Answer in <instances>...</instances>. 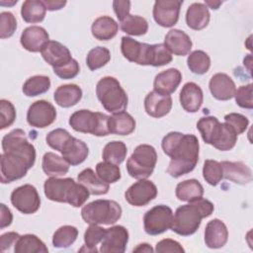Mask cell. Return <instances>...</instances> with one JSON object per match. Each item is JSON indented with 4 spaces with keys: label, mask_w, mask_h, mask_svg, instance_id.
I'll list each match as a JSON object with an SVG mask.
<instances>
[{
    "label": "cell",
    "mask_w": 253,
    "mask_h": 253,
    "mask_svg": "<svg viewBox=\"0 0 253 253\" xmlns=\"http://www.w3.org/2000/svg\"><path fill=\"white\" fill-rule=\"evenodd\" d=\"M172 108V98L170 95H162L154 90L149 92L144 99V109L148 116L152 118H162L166 116Z\"/></svg>",
    "instance_id": "cell-22"
},
{
    "label": "cell",
    "mask_w": 253,
    "mask_h": 253,
    "mask_svg": "<svg viewBox=\"0 0 253 253\" xmlns=\"http://www.w3.org/2000/svg\"><path fill=\"white\" fill-rule=\"evenodd\" d=\"M161 146L164 153L171 158L167 168L170 176L179 178L195 169L200 148L196 135L171 131L163 137Z\"/></svg>",
    "instance_id": "cell-1"
},
{
    "label": "cell",
    "mask_w": 253,
    "mask_h": 253,
    "mask_svg": "<svg viewBox=\"0 0 253 253\" xmlns=\"http://www.w3.org/2000/svg\"><path fill=\"white\" fill-rule=\"evenodd\" d=\"M0 128L4 129L13 125L16 120V110L14 105L5 99L0 101Z\"/></svg>",
    "instance_id": "cell-48"
},
{
    "label": "cell",
    "mask_w": 253,
    "mask_h": 253,
    "mask_svg": "<svg viewBox=\"0 0 253 253\" xmlns=\"http://www.w3.org/2000/svg\"><path fill=\"white\" fill-rule=\"evenodd\" d=\"M81 216L88 224H114L122 216L121 206L112 200H96L85 205Z\"/></svg>",
    "instance_id": "cell-6"
},
{
    "label": "cell",
    "mask_w": 253,
    "mask_h": 253,
    "mask_svg": "<svg viewBox=\"0 0 253 253\" xmlns=\"http://www.w3.org/2000/svg\"><path fill=\"white\" fill-rule=\"evenodd\" d=\"M113 8L117 18L120 22H122L127 15H129L130 2L126 0H115L113 1Z\"/></svg>",
    "instance_id": "cell-54"
},
{
    "label": "cell",
    "mask_w": 253,
    "mask_h": 253,
    "mask_svg": "<svg viewBox=\"0 0 253 253\" xmlns=\"http://www.w3.org/2000/svg\"><path fill=\"white\" fill-rule=\"evenodd\" d=\"M154 250H153V248L148 244V243H140V244H138L135 248H133V250H132V252L134 253V252H146V253H151V252H153Z\"/></svg>",
    "instance_id": "cell-58"
},
{
    "label": "cell",
    "mask_w": 253,
    "mask_h": 253,
    "mask_svg": "<svg viewBox=\"0 0 253 253\" xmlns=\"http://www.w3.org/2000/svg\"><path fill=\"white\" fill-rule=\"evenodd\" d=\"M96 173L104 182L108 184L116 183L121 179L120 167L110 162H99L96 165Z\"/></svg>",
    "instance_id": "cell-46"
},
{
    "label": "cell",
    "mask_w": 253,
    "mask_h": 253,
    "mask_svg": "<svg viewBox=\"0 0 253 253\" xmlns=\"http://www.w3.org/2000/svg\"><path fill=\"white\" fill-rule=\"evenodd\" d=\"M203 176L206 182H208L210 185L216 186L223 178L222 166L220 162L216 160L207 159L204 162Z\"/></svg>",
    "instance_id": "cell-44"
},
{
    "label": "cell",
    "mask_w": 253,
    "mask_h": 253,
    "mask_svg": "<svg viewBox=\"0 0 253 253\" xmlns=\"http://www.w3.org/2000/svg\"><path fill=\"white\" fill-rule=\"evenodd\" d=\"M164 45L171 53L183 56L190 52L193 43L190 37L185 32L178 29H173L166 34Z\"/></svg>",
    "instance_id": "cell-24"
},
{
    "label": "cell",
    "mask_w": 253,
    "mask_h": 253,
    "mask_svg": "<svg viewBox=\"0 0 253 253\" xmlns=\"http://www.w3.org/2000/svg\"><path fill=\"white\" fill-rule=\"evenodd\" d=\"M3 152H11L24 157L33 167L36 161L35 146L27 139L26 133L21 128H16L7 133L2 139Z\"/></svg>",
    "instance_id": "cell-9"
},
{
    "label": "cell",
    "mask_w": 253,
    "mask_h": 253,
    "mask_svg": "<svg viewBox=\"0 0 253 253\" xmlns=\"http://www.w3.org/2000/svg\"><path fill=\"white\" fill-rule=\"evenodd\" d=\"M204 101L201 87L194 83H186L180 92V103L182 108L188 113H196L200 110Z\"/></svg>",
    "instance_id": "cell-25"
},
{
    "label": "cell",
    "mask_w": 253,
    "mask_h": 253,
    "mask_svg": "<svg viewBox=\"0 0 253 253\" xmlns=\"http://www.w3.org/2000/svg\"><path fill=\"white\" fill-rule=\"evenodd\" d=\"M80 71L79 63L77 60L72 58L69 62L53 68V72L61 79H72L78 75Z\"/></svg>",
    "instance_id": "cell-52"
},
{
    "label": "cell",
    "mask_w": 253,
    "mask_h": 253,
    "mask_svg": "<svg viewBox=\"0 0 253 253\" xmlns=\"http://www.w3.org/2000/svg\"><path fill=\"white\" fill-rule=\"evenodd\" d=\"M46 8L42 1L27 0L23 3L21 8V15L27 23H40L45 17Z\"/></svg>",
    "instance_id": "cell-36"
},
{
    "label": "cell",
    "mask_w": 253,
    "mask_h": 253,
    "mask_svg": "<svg viewBox=\"0 0 253 253\" xmlns=\"http://www.w3.org/2000/svg\"><path fill=\"white\" fill-rule=\"evenodd\" d=\"M96 95L105 110L110 113L123 112L127 106V95L115 77L101 78L96 86Z\"/></svg>",
    "instance_id": "cell-5"
},
{
    "label": "cell",
    "mask_w": 253,
    "mask_h": 253,
    "mask_svg": "<svg viewBox=\"0 0 253 253\" xmlns=\"http://www.w3.org/2000/svg\"><path fill=\"white\" fill-rule=\"evenodd\" d=\"M220 164L222 166L223 178L226 180L239 185H245L252 181V171L245 163L240 161H222Z\"/></svg>",
    "instance_id": "cell-26"
},
{
    "label": "cell",
    "mask_w": 253,
    "mask_h": 253,
    "mask_svg": "<svg viewBox=\"0 0 253 253\" xmlns=\"http://www.w3.org/2000/svg\"><path fill=\"white\" fill-rule=\"evenodd\" d=\"M70 126L78 132L91 133L96 136H106L110 134L109 116L92 112L90 110H79L74 112L69 118Z\"/></svg>",
    "instance_id": "cell-7"
},
{
    "label": "cell",
    "mask_w": 253,
    "mask_h": 253,
    "mask_svg": "<svg viewBox=\"0 0 253 253\" xmlns=\"http://www.w3.org/2000/svg\"><path fill=\"white\" fill-rule=\"evenodd\" d=\"M69 163L62 157L53 152H46L42 157V170L45 175L58 177L65 175L69 170Z\"/></svg>",
    "instance_id": "cell-33"
},
{
    "label": "cell",
    "mask_w": 253,
    "mask_h": 253,
    "mask_svg": "<svg viewBox=\"0 0 253 253\" xmlns=\"http://www.w3.org/2000/svg\"><path fill=\"white\" fill-rule=\"evenodd\" d=\"M213 210V204L203 198L181 206L175 211L171 229L182 236L192 235L199 229L202 219L210 216Z\"/></svg>",
    "instance_id": "cell-2"
},
{
    "label": "cell",
    "mask_w": 253,
    "mask_h": 253,
    "mask_svg": "<svg viewBox=\"0 0 253 253\" xmlns=\"http://www.w3.org/2000/svg\"><path fill=\"white\" fill-rule=\"evenodd\" d=\"M127 149L126 144L120 140H114L108 142L102 152V157L106 162H110L116 165L121 164L126 156Z\"/></svg>",
    "instance_id": "cell-37"
},
{
    "label": "cell",
    "mask_w": 253,
    "mask_h": 253,
    "mask_svg": "<svg viewBox=\"0 0 253 253\" xmlns=\"http://www.w3.org/2000/svg\"><path fill=\"white\" fill-rule=\"evenodd\" d=\"M155 251L158 253H165V252H177V253H183L185 252L182 245L173 239L166 238L162 239L159 242H157Z\"/></svg>",
    "instance_id": "cell-53"
},
{
    "label": "cell",
    "mask_w": 253,
    "mask_h": 253,
    "mask_svg": "<svg viewBox=\"0 0 253 253\" xmlns=\"http://www.w3.org/2000/svg\"><path fill=\"white\" fill-rule=\"evenodd\" d=\"M71 138L70 133L64 128H55L49 131L45 137V141L51 148L61 151L64 144Z\"/></svg>",
    "instance_id": "cell-47"
},
{
    "label": "cell",
    "mask_w": 253,
    "mask_h": 253,
    "mask_svg": "<svg viewBox=\"0 0 253 253\" xmlns=\"http://www.w3.org/2000/svg\"><path fill=\"white\" fill-rule=\"evenodd\" d=\"M172 61V53L164 45V43H155L150 45L149 65L158 67L168 64Z\"/></svg>",
    "instance_id": "cell-45"
},
{
    "label": "cell",
    "mask_w": 253,
    "mask_h": 253,
    "mask_svg": "<svg viewBox=\"0 0 253 253\" xmlns=\"http://www.w3.org/2000/svg\"><path fill=\"white\" fill-rule=\"evenodd\" d=\"M128 241V231L122 225L106 228V233L101 241L100 251L103 253H124Z\"/></svg>",
    "instance_id": "cell-16"
},
{
    "label": "cell",
    "mask_w": 253,
    "mask_h": 253,
    "mask_svg": "<svg viewBox=\"0 0 253 253\" xmlns=\"http://www.w3.org/2000/svg\"><path fill=\"white\" fill-rule=\"evenodd\" d=\"M60 153L70 165L76 166L86 160L89 154V149L84 141L71 136V138L64 144Z\"/></svg>",
    "instance_id": "cell-27"
},
{
    "label": "cell",
    "mask_w": 253,
    "mask_h": 253,
    "mask_svg": "<svg viewBox=\"0 0 253 253\" xmlns=\"http://www.w3.org/2000/svg\"><path fill=\"white\" fill-rule=\"evenodd\" d=\"M49 41V36L44 28L40 26H31L26 28L20 38L22 46L31 52H39L42 46Z\"/></svg>",
    "instance_id": "cell-18"
},
{
    "label": "cell",
    "mask_w": 253,
    "mask_h": 253,
    "mask_svg": "<svg viewBox=\"0 0 253 253\" xmlns=\"http://www.w3.org/2000/svg\"><path fill=\"white\" fill-rule=\"evenodd\" d=\"M50 88V79L44 75H35L27 79L23 85V93L28 97H36L47 92Z\"/></svg>",
    "instance_id": "cell-38"
},
{
    "label": "cell",
    "mask_w": 253,
    "mask_h": 253,
    "mask_svg": "<svg viewBox=\"0 0 253 253\" xmlns=\"http://www.w3.org/2000/svg\"><path fill=\"white\" fill-rule=\"evenodd\" d=\"M21 235L17 232L11 231V232H6L0 236V247H1V252H4L6 250H9L13 245L16 244L18 238Z\"/></svg>",
    "instance_id": "cell-55"
},
{
    "label": "cell",
    "mask_w": 253,
    "mask_h": 253,
    "mask_svg": "<svg viewBox=\"0 0 253 253\" xmlns=\"http://www.w3.org/2000/svg\"><path fill=\"white\" fill-rule=\"evenodd\" d=\"M211 95L219 101L231 99L236 91V86L231 77L225 73H216L211 76L209 83Z\"/></svg>",
    "instance_id": "cell-21"
},
{
    "label": "cell",
    "mask_w": 253,
    "mask_h": 253,
    "mask_svg": "<svg viewBox=\"0 0 253 253\" xmlns=\"http://www.w3.org/2000/svg\"><path fill=\"white\" fill-rule=\"evenodd\" d=\"M17 29V21L11 12H2L0 14V37L1 39L10 38Z\"/></svg>",
    "instance_id": "cell-50"
},
{
    "label": "cell",
    "mask_w": 253,
    "mask_h": 253,
    "mask_svg": "<svg viewBox=\"0 0 253 253\" xmlns=\"http://www.w3.org/2000/svg\"><path fill=\"white\" fill-rule=\"evenodd\" d=\"M203 140L214 148L227 151L234 147L237 141V134L225 123H220L215 117L208 116L201 118L197 123Z\"/></svg>",
    "instance_id": "cell-4"
},
{
    "label": "cell",
    "mask_w": 253,
    "mask_h": 253,
    "mask_svg": "<svg viewBox=\"0 0 253 253\" xmlns=\"http://www.w3.org/2000/svg\"><path fill=\"white\" fill-rule=\"evenodd\" d=\"M204 195V188L202 184L196 179H189L180 182L176 187V197L183 202H194Z\"/></svg>",
    "instance_id": "cell-34"
},
{
    "label": "cell",
    "mask_w": 253,
    "mask_h": 253,
    "mask_svg": "<svg viewBox=\"0 0 253 253\" xmlns=\"http://www.w3.org/2000/svg\"><path fill=\"white\" fill-rule=\"evenodd\" d=\"M77 180L89 191L91 195H105L109 192V184L100 179L97 173L95 174L91 168L82 170L78 174Z\"/></svg>",
    "instance_id": "cell-31"
},
{
    "label": "cell",
    "mask_w": 253,
    "mask_h": 253,
    "mask_svg": "<svg viewBox=\"0 0 253 253\" xmlns=\"http://www.w3.org/2000/svg\"><path fill=\"white\" fill-rule=\"evenodd\" d=\"M106 233V228L99 226L98 224H90L84 233L85 245L80 249V251L87 252H97V244L100 243Z\"/></svg>",
    "instance_id": "cell-42"
},
{
    "label": "cell",
    "mask_w": 253,
    "mask_h": 253,
    "mask_svg": "<svg viewBox=\"0 0 253 253\" xmlns=\"http://www.w3.org/2000/svg\"><path fill=\"white\" fill-rule=\"evenodd\" d=\"M157 153L149 144H139L126 161V170L134 179L141 180L148 178L156 165Z\"/></svg>",
    "instance_id": "cell-8"
},
{
    "label": "cell",
    "mask_w": 253,
    "mask_h": 253,
    "mask_svg": "<svg viewBox=\"0 0 253 253\" xmlns=\"http://www.w3.org/2000/svg\"><path fill=\"white\" fill-rule=\"evenodd\" d=\"M224 123L227 124L238 135L244 132L249 125V120L238 113H229L224 116Z\"/></svg>",
    "instance_id": "cell-51"
},
{
    "label": "cell",
    "mask_w": 253,
    "mask_h": 253,
    "mask_svg": "<svg viewBox=\"0 0 253 253\" xmlns=\"http://www.w3.org/2000/svg\"><path fill=\"white\" fill-rule=\"evenodd\" d=\"M228 240V230L223 221L218 218L210 220L205 229V243L209 248L223 247Z\"/></svg>",
    "instance_id": "cell-20"
},
{
    "label": "cell",
    "mask_w": 253,
    "mask_h": 253,
    "mask_svg": "<svg viewBox=\"0 0 253 253\" xmlns=\"http://www.w3.org/2000/svg\"><path fill=\"white\" fill-rule=\"evenodd\" d=\"M46 10L48 11H55L60 10L66 5V1H60V0H44L42 1Z\"/></svg>",
    "instance_id": "cell-57"
},
{
    "label": "cell",
    "mask_w": 253,
    "mask_h": 253,
    "mask_svg": "<svg viewBox=\"0 0 253 253\" xmlns=\"http://www.w3.org/2000/svg\"><path fill=\"white\" fill-rule=\"evenodd\" d=\"M11 203L14 208L22 213L32 214L40 209L41 198L33 185L25 184L12 192Z\"/></svg>",
    "instance_id": "cell-12"
},
{
    "label": "cell",
    "mask_w": 253,
    "mask_h": 253,
    "mask_svg": "<svg viewBox=\"0 0 253 253\" xmlns=\"http://www.w3.org/2000/svg\"><path fill=\"white\" fill-rule=\"evenodd\" d=\"M111 59L110 50L104 46L92 48L86 57V63L90 70H96L105 66Z\"/></svg>",
    "instance_id": "cell-43"
},
{
    "label": "cell",
    "mask_w": 253,
    "mask_h": 253,
    "mask_svg": "<svg viewBox=\"0 0 253 253\" xmlns=\"http://www.w3.org/2000/svg\"><path fill=\"white\" fill-rule=\"evenodd\" d=\"M119 25L113 18L109 16L97 18L91 27L93 37L99 41H109L113 39L117 35Z\"/></svg>",
    "instance_id": "cell-32"
},
{
    "label": "cell",
    "mask_w": 253,
    "mask_h": 253,
    "mask_svg": "<svg viewBox=\"0 0 253 253\" xmlns=\"http://www.w3.org/2000/svg\"><path fill=\"white\" fill-rule=\"evenodd\" d=\"M43 190L45 197L53 202L67 203L74 208H79L89 199V191L72 178L50 177L44 181Z\"/></svg>",
    "instance_id": "cell-3"
},
{
    "label": "cell",
    "mask_w": 253,
    "mask_h": 253,
    "mask_svg": "<svg viewBox=\"0 0 253 253\" xmlns=\"http://www.w3.org/2000/svg\"><path fill=\"white\" fill-rule=\"evenodd\" d=\"M1 160V182L3 184L11 183L19 180L27 175V172L32 166L22 156L11 153L3 152L0 156Z\"/></svg>",
    "instance_id": "cell-11"
},
{
    "label": "cell",
    "mask_w": 253,
    "mask_h": 253,
    "mask_svg": "<svg viewBox=\"0 0 253 253\" xmlns=\"http://www.w3.org/2000/svg\"><path fill=\"white\" fill-rule=\"evenodd\" d=\"M150 45L151 44L139 42L129 37H123L121 50L128 61L139 65H149Z\"/></svg>",
    "instance_id": "cell-17"
},
{
    "label": "cell",
    "mask_w": 253,
    "mask_h": 253,
    "mask_svg": "<svg viewBox=\"0 0 253 253\" xmlns=\"http://www.w3.org/2000/svg\"><path fill=\"white\" fill-rule=\"evenodd\" d=\"M56 119V110L52 104L45 100L34 102L27 113V122L31 126L44 128Z\"/></svg>",
    "instance_id": "cell-13"
},
{
    "label": "cell",
    "mask_w": 253,
    "mask_h": 253,
    "mask_svg": "<svg viewBox=\"0 0 253 253\" xmlns=\"http://www.w3.org/2000/svg\"><path fill=\"white\" fill-rule=\"evenodd\" d=\"M53 98L55 103L62 108L75 106L82 98V90L76 84H64L57 87Z\"/></svg>",
    "instance_id": "cell-29"
},
{
    "label": "cell",
    "mask_w": 253,
    "mask_h": 253,
    "mask_svg": "<svg viewBox=\"0 0 253 253\" xmlns=\"http://www.w3.org/2000/svg\"><path fill=\"white\" fill-rule=\"evenodd\" d=\"M157 196L155 184L149 180L141 179L132 184L125 193L126 201L134 207H143Z\"/></svg>",
    "instance_id": "cell-14"
},
{
    "label": "cell",
    "mask_w": 253,
    "mask_h": 253,
    "mask_svg": "<svg viewBox=\"0 0 253 253\" xmlns=\"http://www.w3.org/2000/svg\"><path fill=\"white\" fill-rule=\"evenodd\" d=\"M181 0H157L153 6L154 21L161 27H173L179 20Z\"/></svg>",
    "instance_id": "cell-15"
},
{
    "label": "cell",
    "mask_w": 253,
    "mask_h": 253,
    "mask_svg": "<svg viewBox=\"0 0 253 253\" xmlns=\"http://www.w3.org/2000/svg\"><path fill=\"white\" fill-rule=\"evenodd\" d=\"M173 211L165 205H158L147 211L143 216L144 230L149 235H158L169 228L173 222Z\"/></svg>",
    "instance_id": "cell-10"
},
{
    "label": "cell",
    "mask_w": 253,
    "mask_h": 253,
    "mask_svg": "<svg viewBox=\"0 0 253 253\" xmlns=\"http://www.w3.org/2000/svg\"><path fill=\"white\" fill-rule=\"evenodd\" d=\"M210 12L203 3H193L188 7L186 13V23L189 28L195 31L205 29L210 22Z\"/></svg>",
    "instance_id": "cell-28"
},
{
    "label": "cell",
    "mask_w": 253,
    "mask_h": 253,
    "mask_svg": "<svg viewBox=\"0 0 253 253\" xmlns=\"http://www.w3.org/2000/svg\"><path fill=\"white\" fill-rule=\"evenodd\" d=\"M252 92H253V85L251 83L240 86L234 94L236 104L243 109L251 110L253 108V99H252Z\"/></svg>",
    "instance_id": "cell-49"
},
{
    "label": "cell",
    "mask_w": 253,
    "mask_h": 253,
    "mask_svg": "<svg viewBox=\"0 0 253 253\" xmlns=\"http://www.w3.org/2000/svg\"><path fill=\"white\" fill-rule=\"evenodd\" d=\"M42 58L53 68L69 62L72 57L70 50L56 41H48L41 50Z\"/></svg>",
    "instance_id": "cell-19"
},
{
    "label": "cell",
    "mask_w": 253,
    "mask_h": 253,
    "mask_svg": "<svg viewBox=\"0 0 253 253\" xmlns=\"http://www.w3.org/2000/svg\"><path fill=\"white\" fill-rule=\"evenodd\" d=\"M15 253H46L45 244L35 234L21 235L14 245Z\"/></svg>",
    "instance_id": "cell-35"
},
{
    "label": "cell",
    "mask_w": 253,
    "mask_h": 253,
    "mask_svg": "<svg viewBox=\"0 0 253 253\" xmlns=\"http://www.w3.org/2000/svg\"><path fill=\"white\" fill-rule=\"evenodd\" d=\"M121 30L130 36H142L148 31L147 21L137 15H127L120 22Z\"/></svg>",
    "instance_id": "cell-39"
},
{
    "label": "cell",
    "mask_w": 253,
    "mask_h": 253,
    "mask_svg": "<svg viewBox=\"0 0 253 253\" xmlns=\"http://www.w3.org/2000/svg\"><path fill=\"white\" fill-rule=\"evenodd\" d=\"M187 64L189 69L195 74H205L208 72L211 66V58L204 50H194L187 58Z\"/></svg>",
    "instance_id": "cell-41"
},
{
    "label": "cell",
    "mask_w": 253,
    "mask_h": 253,
    "mask_svg": "<svg viewBox=\"0 0 253 253\" xmlns=\"http://www.w3.org/2000/svg\"><path fill=\"white\" fill-rule=\"evenodd\" d=\"M78 236V229L72 225L60 226L52 236V245L55 248H67L72 245Z\"/></svg>",
    "instance_id": "cell-40"
},
{
    "label": "cell",
    "mask_w": 253,
    "mask_h": 253,
    "mask_svg": "<svg viewBox=\"0 0 253 253\" xmlns=\"http://www.w3.org/2000/svg\"><path fill=\"white\" fill-rule=\"evenodd\" d=\"M182 81V74L177 68H169L155 76L154 91L162 95H170L176 91Z\"/></svg>",
    "instance_id": "cell-23"
},
{
    "label": "cell",
    "mask_w": 253,
    "mask_h": 253,
    "mask_svg": "<svg viewBox=\"0 0 253 253\" xmlns=\"http://www.w3.org/2000/svg\"><path fill=\"white\" fill-rule=\"evenodd\" d=\"M0 211H1L0 228L3 229V228H5L6 226H9L12 223L13 214H12L11 211L9 210V208H7L4 204L0 205Z\"/></svg>",
    "instance_id": "cell-56"
},
{
    "label": "cell",
    "mask_w": 253,
    "mask_h": 253,
    "mask_svg": "<svg viewBox=\"0 0 253 253\" xmlns=\"http://www.w3.org/2000/svg\"><path fill=\"white\" fill-rule=\"evenodd\" d=\"M109 129L110 133L128 135L135 129V121L125 111L114 113L109 117Z\"/></svg>",
    "instance_id": "cell-30"
},
{
    "label": "cell",
    "mask_w": 253,
    "mask_h": 253,
    "mask_svg": "<svg viewBox=\"0 0 253 253\" xmlns=\"http://www.w3.org/2000/svg\"><path fill=\"white\" fill-rule=\"evenodd\" d=\"M206 2V6L208 5V6H210V8H211L212 10H216V9H218V7H219V5L222 3V2H220V1H216V2H212V1H209V0H207V1H205Z\"/></svg>",
    "instance_id": "cell-59"
}]
</instances>
